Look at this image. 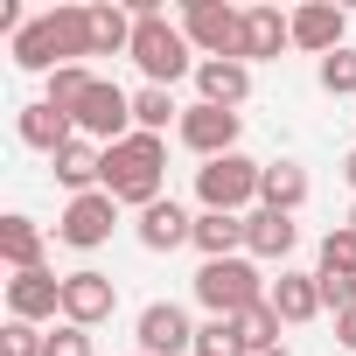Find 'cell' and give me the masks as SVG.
<instances>
[{
	"instance_id": "6da1fadb",
	"label": "cell",
	"mask_w": 356,
	"mask_h": 356,
	"mask_svg": "<svg viewBox=\"0 0 356 356\" xmlns=\"http://www.w3.org/2000/svg\"><path fill=\"white\" fill-rule=\"evenodd\" d=\"M161 175H168V140L161 133H133V140L105 147V196L119 210H154Z\"/></svg>"
},
{
	"instance_id": "7a4b0ae2",
	"label": "cell",
	"mask_w": 356,
	"mask_h": 356,
	"mask_svg": "<svg viewBox=\"0 0 356 356\" xmlns=\"http://www.w3.org/2000/svg\"><path fill=\"white\" fill-rule=\"evenodd\" d=\"M133 63H140V77L147 84H175V77H189L196 63H189V35H182V22H168L161 15V0H133V49H126Z\"/></svg>"
},
{
	"instance_id": "3957f363",
	"label": "cell",
	"mask_w": 356,
	"mask_h": 356,
	"mask_svg": "<svg viewBox=\"0 0 356 356\" xmlns=\"http://www.w3.org/2000/svg\"><path fill=\"white\" fill-rule=\"evenodd\" d=\"M259 175H266V161H252V154L203 161V168H196V196H203V210L252 217V203H259Z\"/></svg>"
},
{
	"instance_id": "277c9868",
	"label": "cell",
	"mask_w": 356,
	"mask_h": 356,
	"mask_svg": "<svg viewBox=\"0 0 356 356\" xmlns=\"http://www.w3.org/2000/svg\"><path fill=\"white\" fill-rule=\"evenodd\" d=\"M266 293H273V286L259 280L252 259H210V266L196 273V300H203L210 314H231V321H238L245 307H259Z\"/></svg>"
},
{
	"instance_id": "5b68a950",
	"label": "cell",
	"mask_w": 356,
	"mask_h": 356,
	"mask_svg": "<svg viewBox=\"0 0 356 356\" xmlns=\"http://www.w3.org/2000/svg\"><path fill=\"white\" fill-rule=\"evenodd\" d=\"M70 119H77V133H84V140H98V147H119V140H133V133H140V126H133V91H119L112 77H98Z\"/></svg>"
},
{
	"instance_id": "8992f818",
	"label": "cell",
	"mask_w": 356,
	"mask_h": 356,
	"mask_svg": "<svg viewBox=\"0 0 356 356\" xmlns=\"http://www.w3.org/2000/svg\"><path fill=\"white\" fill-rule=\"evenodd\" d=\"M182 35H189V49H203V56H238L245 8H224V0H189V8H182Z\"/></svg>"
},
{
	"instance_id": "52a82bcc",
	"label": "cell",
	"mask_w": 356,
	"mask_h": 356,
	"mask_svg": "<svg viewBox=\"0 0 356 356\" xmlns=\"http://www.w3.org/2000/svg\"><path fill=\"white\" fill-rule=\"evenodd\" d=\"M175 133H182V147H189V154H203V161H224V154H238V133H245V119H238V112H224V105H189Z\"/></svg>"
},
{
	"instance_id": "ba28073f",
	"label": "cell",
	"mask_w": 356,
	"mask_h": 356,
	"mask_svg": "<svg viewBox=\"0 0 356 356\" xmlns=\"http://www.w3.org/2000/svg\"><path fill=\"white\" fill-rule=\"evenodd\" d=\"M112 224H119V203H112L105 189H91V196H70V210L56 217V238L77 245V252H98V245L112 238Z\"/></svg>"
},
{
	"instance_id": "9c48e42d",
	"label": "cell",
	"mask_w": 356,
	"mask_h": 356,
	"mask_svg": "<svg viewBox=\"0 0 356 356\" xmlns=\"http://www.w3.org/2000/svg\"><path fill=\"white\" fill-rule=\"evenodd\" d=\"M63 314V280L49 273V266H35V273H15L8 280V321H56Z\"/></svg>"
},
{
	"instance_id": "30bf717a",
	"label": "cell",
	"mask_w": 356,
	"mask_h": 356,
	"mask_svg": "<svg viewBox=\"0 0 356 356\" xmlns=\"http://www.w3.org/2000/svg\"><path fill=\"white\" fill-rule=\"evenodd\" d=\"M112 307H119V286L105 280V273H63V321L70 328H98V321H112Z\"/></svg>"
},
{
	"instance_id": "8fae6325",
	"label": "cell",
	"mask_w": 356,
	"mask_h": 356,
	"mask_svg": "<svg viewBox=\"0 0 356 356\" xmlns=\"http://www.w3.org/2000/svg\"><path fill=\"white\" fill-rule=\"evenodd\" d=\"M140 356H196V328L175 300L140 307Z\"/></svg>"
},
{
	"instance_id": "7c38bea8",
	"label": "cell",
	"mask_w": 356,
	"mask_h": 356,
	"mask_svg": "<svg viewBox=\"0 0 356 356\" xmlns=\"http://www.w3.org/2000/svg\"><path fill=\"white\" fill-rule=\"evenodd\" d=\"M15 133H22V147H35V154H63L70 140H77V119L63 112V105H49V98H35V105H22V119H15Z\"/></svg>"
},
{
	"instance_id": "4fadbf2b",
	"label": "cell",
	"mask_w": 356,
	"mask_h": 356,
	"mask_svg": "<svg viewBox=\"0 0 356 356\" xmlns=\"http://www.w3.org/2000/svg\"><path fill=\"white\" fill-rule=\"evenodd\" d=\"M293 42V15L280 8H245V35H238V63H266Z\"/></svg>"
},
{
	"instance_id": "5bb4252c",
	"label": "cell",
	"mask_w": 356,
	"mask_h": 356,
	"mask_svg": "<svg viewBox=\"0 0 356 356\" xmlns=\"http://www.w3.org/2000/svg\"><path fill=\"white\" fill-rule=\"evenodd\" d=\"M196 84H203V105L238 112V105L252 98V63H238V56H203V63H196Z\"/></svg>"
},
{
	"instance_id": "9a60e30c",
	"label": "cell",
	"mask_w": 356,
	"mask_h": 356,
	"mask_svg": "<svg viewBox=\"0 0 356 356\" xmlns=\"http://www.w3.org/2000/svg\"><path fill=\"white\" fill-rule=\"evenodd\" d=\"M342 8H328V0H307V8H293V49L307 56H335L342 49Z\"/></svg>"
},
{
	"instance_id": "2e32d148",
	"label": "cell",
	"mask_w": 356,
	"mask_h": 356,
	"mask_svg": "<svg viewBox=\"0 0 356 356\" xmlns=\"http://www.w3.org/2000/svg\"><path fill=\"white\" fill-rule=\"evenodd\" d=\"M133 231H140V245H147V252H175V245H189V238H196V217L175 203V196H161L154 210H140V224H133Z\"/></svg>"
},
{
	"instance_id": "e0dca14e",
	"label": "cell",
	"mask_w": 356,
	"mask_h": 356,
	"mask_svg": "<svg viewBox=\"0 0 356 356\" xmlns=\"http://www.w3.org/2000/svg\"><path fill=\"white\" fill-rule=\"evenodd\" d=\"M266 300H273V314H280L286 328H300V321L328 314V307H321V280H314V273H280Z\"/></svg>"
},
{
	"instance_id": "ac0fdd59",
	"label": "cell",
	"mask_w": 356,
	"mask_h": 356,
	"mask_svg": "<svg viewBox=\"0 0 356 356\" xmlns=\"http://www.w3.org/2000/svg\"><path fill=\"white\" fill-rule=\"evenodd\" d=\"M56 182H63L70 196H91V189H105V147L77 133V140L56 154Z\"/></svg>"
},
{
	"instance_id": "d6986e66",
	"label": "cell",
	"mask_w": 356,
	"mask_h": 356,
	"mask_svg": "<svg viewBox=\"0 0 356 356\" xmlns=\"http://www.w3.org/2000/svg\"><path fill=\"white\" fill-rule=\"evenodd\" d=\"M293 238H300V231H293L286 210H252V217H245V259H286Z\"/></svg>"
},
{
	"instance_id": "ffe728a7",
	"label": "cell",
	"mask_w": 356,
	"mask_h": 356,
	"mask_svg": "<svg viewBox=\"0 0 356 356\" xmlns=\"http://www.w3.org/2000/svg\"><path fill=\"white\" fill-rule=\"evenodd\" d=\"M307 203V168L300 161H266V175H259V210H300Z\"/></svg>"
},
{
	"instance_id": "44dd1931",
	"label": "cell",
	"mask_w": 356,
	"mask_h": 356,
	"mask_svg": "<svg viewBox=\"0 0 356 356\" xmlns=\"http://www.w3.org/2000/svg\"><path fill=\"white\" fill-rule=\"evenodd\" d=\"M189 245L203 252V266H210V259H245V217L203 210V217H196V238H189Z\"/></svg>"
},
{
	"instance_id": "7402d4cb",
	"label": "cell",
	"mask_w": 356,
	"mask_h": 356,
	"mask_svg": "<svg viewBox=\"0 0 356 356\" xmlns=\"http://www.w3.org/2000/svg\"><path fill=\"white\" fill-rule=\"evenodd\" d=\"M15 63H22V70H42V77L63 70V49H56V22H49V15H35V22L15 35Z\"/></svg>"
},
{
	"instance_id": "603a6c76",
	"label": "cell",
	"mask_w": 356,
	"mask_h": 356,
	"mask_svg": "<svg viewBox=\"0 0 356 356\" xmlns=\"http://www.w3.org/2000/svg\"><path fill=\"white\" fill-rule=\"evenodd\" d=\"M0 259L15 273H35L42 266V224L35 217H0Z\"/></svg>"
},
{
	"instance_id": "cb8c5ba5",
	"label": "cell",
	"mask_w": 356,
	"mask_h": 356,
	"mask_svg": "<svg viewBox=\"0 0 356 356\" xmlns=\"http://www.w3.org/2000/svg\"><path fill=\"white\" fill-rule=\"evenodd\" d=\"M133 49V8H91V56H126Z\"/></svg>"
},
{
	"instance_id": "d4e9b609",
	"label": "cell",
	"mask_w": 356,
	"mask_h": 356,
	"mask_svg": "<svg viewBox=\"0 0 356 356\" xmlns=\"http://www.w3.org/2000/svg\"><path fill=\"white\" fill-rule=\"evenodd\" d=\"M168 119L182 126V105H175V91H161V84H140V91H133V126H140V133H161Z\"/></svg>"
},
{
	"instance_id": "484cf974",
	"label": "cell",
	"mask_w": 356,
	"mask_h": 356,
	"mask_svg": "<svg viewBox=\"0 0 356 356\" xmlns=\"http://www.w3.org/2000/svg\"><path fill=\"white\" fill-rule=\"evenodd\" d=\"M196 356H252V349H245V328H238L231 314H210V321L196 328Z\"/></svg>"
},
{
	"instance_id": "4316f807",
	"label": "cell",
	"mask_w": 356,
	"mask_h": 356,
	"mask_svg": "<svg viewBox=\"0 0 356 356\" xmlns=\"http://www.w3.org/2000/svg\"><path fill=\"white\" fill-rule=\"evenodd\" d=\"M238 328H245V349H252V356H266V349H280V328H286V321L273 314V300H259V307H245V314H238Z\"/></svg>"
},
{
	"instance_id": "83f0119b",
	"label": "cell",
	"mask_w": 356,
	"mask_h": 356,
	"mask_svg": "<svg viewBox=\"0 0 356 356\" xmlns=\"http://www.w3.org/2000/svg\"><path fill=\"white\" fill-rule=\"evenodd\" d=\"M91 84H98V77H91L84 63H63V70H49V105H63V112H77Z\"/></svg>"
},
{
	"instance_id": "f1b7e54d",
	"label": "cell",
	"mask_w": 356,
	"mask_h": 356,
	"mask_svg": "<svg viewBox=\"0 0 356 356\" xmlns=\"http://www.w3.org/2000/svg\"><path fill=\"white\" fill-rule=\"evenodd\" d=\"M314 273H335V280H356V231H349V224L321 238V266H314Z\"/></svg>"
},
{
	"instance_id": "f546056e",
	"label": "cell",
	"mask_w": 356,
	"mask_h": 356,
	"mask_svg": "<svg viewBox=\"0 0 356 356\" xmlns=\"http://www.w3.org/2000/svg\"><path fill=\"white\" fill-rule=\"evenodd\" d=\"M321 91L328 98H356V49H335V56H321Z\"/></svg>"
},
{
	"instance_id": "4dcf8cb0",
	"label": "cell",
	"mask_w": 356,
	"mask_h": 356,
	"mask_svg": "<svg viewBox=\"0 0 356 356\" xmlns=\"http://www.w3.org/2000/svg\"><path fill=\"white\" fill-rule=\"evenodd\" d=\"M42 328L35 321H8V328H0V356H42Z\"/></svg>"
},
{
	"instance_id": "1f68e13d",
	"label": "cell",
	"mask_w": 356,
	"mask_h": 356,
	"mask_svg": "<svg viewBox=\"0 0 356 356\" xmlns=\"http://www.w3.org/2000/svg\"><path fill=\"white\" fill-rule=\"evenodd\" d=\"M42 356H91V328H70V321H63V328L42 342Z\"/></svg>"
},
{
	"instance_id": "d6a6232c",
	"label": "cell",
	"mask_w": 356,
	"mask_h": 356,
	"mask_svg": "<svg viewBox=\"0 0 356 356\" xmlns=\"http://www.w3.org/2000/svg\"><path fill=\"white\" fill-rule=\"evenodd\" d=\"M314 280H321V307H328V314L356 307V280H335V273H314Z\"/></svg>"
},
{
	"instance_id": "836d02e7",
	"label": "cell",
	"mask_w": 356,
	"mask_h": 356,
	"mask_svg": "<svg viewBox=\"0 0 356 356\" xmlns=\"http://www.w3.org/2000/svg\"><path fill=\"white\" fill-rule=\"evenodd\" d=\"M335 342H342V349H356V307H342V314H335Z\"/></svg>"
},
{
	"instance_id": "e575fe53",
	"label": "cell",
	"mask_w": 356,
	"mask_h": 356,
	"mask_svg": "<svg viewBox=\"0 0 356 356\" xmlns=\"http://www.w3.org/2000/svg\"><path fill=\"white\" fill-rule=\"evenodd\" d=\"M342 175H349V189H356V147H349V161H342Z\"/></svg>"
},
{
	"instance_id": "d590c367",
	"label": "cell",
	"mask_w": 356,
	"mask_h": 356,
	"mask_svg": "<svg viewBox=\"0 0 356 356\" xmlns=\"http://www.w3.org/2000/svg\"><path fill=\"white\" fill-rule=\"evenodd\" d=\"M349 231H356V210H349Z\"/></svg>"
},
{
	"instance_id": "8d00e7d4",
	"label": "cell",
	"mask_w": 356,
	"mask_h": 356,
	"mask_svg": "<svg viewBox=\"0 0 356 356\" xmlns=\"http://www.w3.org/2000/svg\"><path fill=\"white\" fill-rule=\"evenodd\" d=\"M266 356H286V349H266Z\"/></svg>"
}]
</instances>
